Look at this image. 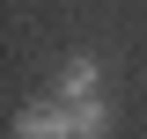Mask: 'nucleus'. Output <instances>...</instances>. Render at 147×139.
<instances>
[{
  "label": "nucleus",
  "mask_w": 147,
  "mask_h": 139,
  "mask_svg": "<svg viewBox=\"0 0 147 139\" xmlns=\"http://www.w3.org/2000/svg\"><path fill=\"white\" fill-rule=\"evenodd\" d=\"M15 139H81V132H74V110L66 103H37V110L15 117Z\"/></svg>",
  "instance_id": "obj_1"
},
{
  "label": "nucleus",
  "mask_w": 147,
  "mask_h": 139,
  "mask_svg": "<svg viewBox=\"0 0 147 139\" xmlns=\"http://www.w3.org/2000/svg\"><path fill=\"white\" fill-rule=\"evenodd\" d=\"M59 103H96V59H66L59 66Z\"/></svg>",
  "instance_id": "obj_2"
},
{
  "label": "nucleus",
  "mask_w": 147,
  "mask_h": 139,
  "mask_svg": "<svg viewBox=\"0 0 147 139\" xmlns=\"http://www.w3.org/2000/svg\"><path fill=\"white\" fill-rule=\"evenodd\" d=\"M74 132H81V139H103L110 132V110L103 103H74Z\"/></svg>",
  "instance_id": "obj_3"
}]
</instances>
